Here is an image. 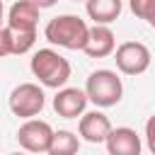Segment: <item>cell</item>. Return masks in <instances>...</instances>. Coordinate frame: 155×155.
I'll list each match as a JSON object with an SVG mask.
<instances>
[{
    "label": "cell",
    "instance_id": "obj_1",
    "mask_svg": "<svg viewBox=\"0 0 155 155\" xmlns=\"http://www.w3.org/2000/svg\"><path fill=\"white\" fill-rule=\"evenodd\" d=\"M87 31H90V27L78 15H58V17L48 19L44 27L46 41L53 46L68 48V51H82V46L87 41Z\"/></svg>",
    "mask_w": 155,
    "mask_h": 155
},
{
    "label": "cell",
    "instance_id": "obj_2",
    "mask_svg": "<svg viewBox=\"0 0 155 155\" xmlns=\"http://www.w3.org/2000/svg\"><path fill=\"white\" fill-rule=\"evenodd\" d=\"M29 68L34 78H39V82L51 90H58L70 80V63L53 48H39L31 56Z\"/></svg>",
    "mask_w": 155,
    "mask_h": 155
},
{
    "label": "cell",
    "instance_id": "obj_3",
    "mask_svg": "<svg viewBox=\"0 0 155 155\" xmlns=\"http://www.w3.org/2000/svg\"><path fill=\"white\" fill-rule=\"evenodd\" d=\"M85 94L92 104H97L99 109H107V107H114L121 102V94H124V85H121V78L114 73V70H107V68H99L94 73H90L87 82H85Z\"/></svg>",
    "mask_w": 155,
    "mask_h": 155
},
{
    "label": "cell",
    "instance_id": "obj_4",
    "mask_svg": "<svg viewBox=\"0 0 155 155\" xmlns=\"http://www.w3.org/2000/svg\"><path fill=\"white\" fill-rule=\"evenodd\" d=\"M7 104H10V111L19 119H31L36 114H41L44 104H46V94L39 85L34 82H22L17 85L10 97H7Z\"/></svg>",
    "mask_w": 155,
    "mask_h": 155
},
{
    "label": "cell",
    "instance_id": "obj_5",
    "mask_svg": "<svg viewBox=\"0 0 155 155\" xmlns=\"http://www.w3.org/2000/svg\"><path fill=\"white\" fill-rule=\"evenodd\" d=\"M114 61H116V68L124 73V75H140L150 68V48L140 41H124L121 46L114 48Z\"/></svg>",
    "mask_w": 155,
    "mask_h": 155
},
{
    "label": "cell",
    "instance_id": "obj_6",
    "mask_svg": "<svg viewBox=\"0 0 155 155\" xmlns=\"http://www.w3.org/2000/svg\"><path fill=\"white\" fill-rule=\"evenodd\" d=\"M51 136H53V128L48 121H41V119H27L19 131H17V140L24 150L29 153H48V145H51Z\"/></svg>",
    "mask_w": 155,
    "mask_h": 155
},
{
    "label": "cell",
    "instance_id": "obj_7",
    "mask_svg": "<svg viewBox=\"0 0 155 155\" xmlns=\"http://www.w3.org/2000/svg\"><path fill=\"white\" fill-rule=\"evenodd\" d=\"M87 94L85 90H78V87H58L56 97H53V111L63 119H78L85 107H87Z\"/></svg>",
    "mask_w": 155,
    "mask_h": 155
},
{
    "label": "cell",
    "instance_id": "obj_8",
    "mask_svg": "<svg viewBox=\"0 0 155 155\" xmlns=\"http://www.w3.org/2000/svg\"><path fill=\"white\" fill-rule=\"evenodd\" d=\"M116 48V39H114V31L107 27V24H94L90 27L87 31V41L82 46V51L90 56V58H107L111 56Z\"/></svg>",
    "mask_w": 155,
    "mask_h": 155
},
{
    "label": "cell",
    "instance_id": "obj_9",
    "mask_svg": "<svg viewBox=\"0 0 155 155\" xmlns=\"http://www.w3.org/2000/svg\"><path fill=\"white\" fill-rule=\"evenodd\" d=\"M104 143H107V150L111 153V155H138L140 153V136L133 131V128H128V126H116V128H111L109 133H107V138H104Z\"/></svg>",
    "mask_w": 155,
    "mask_h": 155
},
{
    "label": "cell",
    "instance_id": "obj_10",
    "mask_svg": "<svg viewBox=\"0 0 155 155\" xmlns=\"http://www.w3.org/2000/svg\"><path fill=\"white\" fill-rule=\"evenodd\" d=\"M39 24V7L31 0H17L7 10V27L22 31H36Z\"/></svg>",
    "mask_w": 155,
    "mask_h": 155
},
{
    "label": "cell",
    "instance_id": "obj_11",
    "mask_svg": "<svg viewBox=\"0 0 155 155\" xmlns=\"http://www.w3.org/2000/svg\"><path fill=\"white\" fill-rule=\"evenodd\" d=\"M80 136L87 140V143H104V138H107V133L111 131V121H109V116H104L102 111H82L80 114Z\"/></svg>",
    "mask_w": 155,
    "mask_h": 155
},
{
    "label": "cell",
    "instance_id": "obj_12",
    "mask_svg": "<svg viewBox=\"0 0 155 155\" xmlns=\"http://www.w3.org/2000/svg\"><path fill=\"white\" fill-rule=\"evenodd\" d=\"M85 10L94 24H111L119 19L124 2L121 0H85Z\"/></svg>",
    "mask_w": 155,
    "mask_h": 155
},
{
    "label": "cell",
    "instance_id": "obj_13",
    "mask_svg": "<svg viewBox=\"0 0 155 155\" xmlns=\"http://www.w3.org/2000/svg\"><path fill=\"white\" fill-rule=\"evenodd\" d=\"M80 150V140L73 131H53L51 136V145H48V155H73Z\"/></svg>",
    "mask_w": 155,
    "mask_h": 155
},
{
    "label": "cell",
    "instance_id": "obj_14",
    "mask_svg": "<svg viewBox=\"0 0 155 155\" xmlns=\"http://www.w3.org/2000/svg\"><path fill=\"white\" fill-rule=\"evenodd\" d=\"M128 7L138 19H145L155 29V0H128Z\"/></svg>",
    "mask_w": 155,
    "mask_h": 155
},
{
    "label": "cell",
    "instance_id": "obj_15",
    "mask_svg": "<svg viewBox=\"0 0 155 155\" xmlns=\"http://www.w3.org/2000/svg\"><path fill=\"white\" fill-rule=\"evenodd\" d=\"M36 41V31H22V29H12V53L22 56L27 53Z\"/></svg>",
    "mask_w": 155,
    "mask_h": 155
},
{
    "label": "cell",
    "instance_id": "obj_16",
    "mask_svg": "<svg viewBox=\"0 0 155 155\" xmlns=\"http://www.w3.org/2000/svg\"><path fill=\"white\" fill-rule=\"evenodd\" d=\"M12 53V29L7 24L0 27V58Z\"/></svg>",
    "mask_w": 155,
    "mask_h": 155
},
{
    "label": "cell",
    "instance_id": "obj_17",
    "mask_svg": "<svg viewBox=\"0 0 155 155\" xmlns=\"http://www.w3.org/2000/svg\"><path fill=\"white\" fill-rule=\"evenodd\" d=\"M145 143H148V150L155 155V114L145 121Z\"/></svg>",
    "mask_w": 155,
    "mask_h": 155
},
{
    "label": "cell",
    "instance_id": "obj_18",
    "mask_svg": "<svg viewBox=\"0 0 155 155\" xmlns=\"http://www.w3.org/2000/svg\"><path fill=\"white\" fill-rule=\"evenodd\" d=\"M31 2H34V5L39 7V10H46V7H53V5L58 2V0H31Z\"/></svg>",
    "mask_w": 155,
    "mask_h": 155
},
{
    "label": "cell",
    "instance_id": "obj_19",
    "mask_svg": "<svg viewBox=\"0 0 155 155\" xmlns=\"http://www.w3.org/2000/svg\"><path fill=\"white\" fill-rule=\"evenodd\" d=\"M2 19H5V5H2V0H0V27H2Z\"/></svg>",
    "mask_w": 155,
    "mask_h": 155
},
{
    "label": "cell",
    "instance_id": "obj_20",
    "mask_svg": "<svg viewBox=\"0 0 155 155\" xmlns=\"http://www.w3.org/2000/svg\"><path fill=\"white\" fill-rule=\"evenodd\" d=\"M73 2H80V0H73Z\"/></svg>",
    "mask_w": 155,
    "mask_h": 155
}]
</instances>
